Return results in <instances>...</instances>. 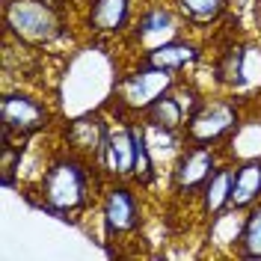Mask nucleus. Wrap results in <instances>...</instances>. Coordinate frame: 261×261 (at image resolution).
Returning a JSON list of instances; mask_svg holds the SVG:
<instances>
[{"label": "nucleus", "instance_id": "nucleus-2", "mask_svg": "<svg viewBox=\"0 0 261 261\" xmlns=\"http://www.w3.org/2000/svg\"><path fill=\"white\" fill-rule=\"evenodd\" d=\"M6 36L18 45L50 48L65 39V21L57 0H6L3 6Z\"/></svg>", "mask_w": 261, "mask_h": 261}, {"label": "nucleus", "instance_id": "nucleus-10", "mask_svg": "<svg viewBox=\"0 0 261 261\" xmlns=\"http://www.w3.org/2000/svg\"><path fill=\"white\" fill-rule=\"evenodd\" d=\"M134 21V0H89L86 27L95 36H122Z\"/></svg>", "mask_w": 261, "mask_h": 261}, {"label": "nucleus", "instance_id": "nucleus-9", "mask_svg": "<svg viewBox=\"0 0 261 261\" xmlns=\"http://www.w3.org/2000/svg\"><path fill=\"white\" fill-rule=\"evenodd\" d=\"M134 161H137V143H134V122H116L107 130V140L101 148V169L113 181L134 178Z\"/></svg>", "mask_w": 261, "mask_h": 261}, {"label": "nucleus", "instance_id": "nucleus-11", "mask_svg": "<svg viewBox=\"0 0 261 261\" xmlns=\"http://www.w3.org/2000/svg\"><path fill=\"white\" fill-rule=\"evenodd\" d=\"M107 130H110V122H104L101 113H83V116L68 122L65 143L71 146V151L98 161L101 158V148H104V140H107Z\"/></svg>", "mask_w": 261, "mask_h": 261}, {"label": "nucleus", "instance_id": "nucleus-24", "mask_svg": "<svg viewBox=\"0 0 261 261\" xmlns=\"http://www.w3.org/2000/svg\"><path fill=\"white\" fill-rule=\"evenodd\" d=\"M21 166H24V148L3 143L0 146V178L6 187H15V175H21Z\"/></svg>", "mask_w": 261, "mask_h": 261}, {"label": "nucleus", "instance_id": "nucleus-18", "mask_svg": "<svg viewBox=\"0 0 261 261\" xmlns=\"http://www.w3.org/2000/svg\"><path fill=\"white\" fill-rule=\"evenodd\" d=\"M143 122H146V125L166 128V130H184V125H187V113L181 110L178 98L172 95V89H169L166 95H161L146 113H143Z\"/></svg>", "mask_w": 261, "mask_h": 261}, {"label": "nucleus", "instance_id": "nucleus-8", "mask_svg": "<svg viewBox=\"0 0 261 261\" xmlns=\"http://www.w3.org/2000/svg\"><path fill=\"white\" fill-rule=\"evenodd\" d=\"M101 223H104V234L113 238H130L143 226V205L137 193L128 184L113 181L104 196H101Z\"/></svg>", "mask_w": 261, "mask_h": 261}, {"label": "nucleus", "instance_id": "nucleus-12", "mask_svg": "<svg viewBox=\"0 0 261 261\" xmlns=\"http://www.w3.org/2000/svg\"><path fill=\"white\" fill-rule=\"evenodd\" d=\"M140 60L181 74V71L193 68V65L202 60V45L193 42V39H187V36H178V39H172V42H163V45H158V48L146 50Z\"/></svg>", "mask_w": 261, "mask_h": 261}, {"label": "nucleus", "instance_id": "nucleus-15", "mask_svg": "<svg viewBox=\"0 0 261 261\" xmlns=\"http://www.w3.org/2000/svg\"><path fill=\"white\" fill-rule=\"evenodd\" d=\"M261 202V161L234 163V184H231V208L249 211Z\"/></svg>", "mask_w": 261, "mask_h": 261}, {"label": "nucleus", "instance_id": "nucleus-3", "mask_svg": "<svg viewBox=\"0 0 261 261\" xmlns=\"http://www.w3.org/2000/svg\"><path fill=\"white\" fill-rule=\"evenodd\" d=\"M244 122V101L238 95H211L202 101L187 125L184 140L196 146H220L234 134V128Z\"/></svg>", "mask_w": 261, "mask_h": 261}, {"label": "nucleus", "instance_id": "nucleus-19", "mask_svg": "<svg viewBox=\"0 0 261 261\" xmlns=\"http://www.w3.org/2000/svg\"><path fill=\"white\" fill-rule=\"evenodd\" d=\"M175 9L181 12V18L193 27H208V24H217L223 12L228 9L231 0H172Z\"/></svg>", "mask_w": 261, "mask_h": 261}, {"label": "nucleus", "instance_id": "nucleus-22", "mask_svg": "<svg viewBox=\"0 0 261 261\" xmlns=\"http://www.w3.org/2000/svg\"><path fill=\"white\" fill-rule=\"evenodd\" d=\"M261 92V45H244V65H241V83L231 95H238L241 101Z\"/></svg>", "mask_w": 261, "mask_h": 261}, {"label": "nucleus", "instance_id": "nucleus-6", "mask_svg": "<svg viewBox=\"0 0 261 261\" xmlns=\"http://www.w3.org/2000/svg\"><path fill=\"white\" fill-rule=\"evenodd\" d=\"M184 18L181 12L175 9V3H163V0H151L148 6H143L134 21H130V42L134 45H140V54H146V50L158 48L163 42H172V39H178L181 30H184Z\"/></svg>", "mask_w": 261, "mask_h": 261}, {"label": "nucleus", "instance_id": "nucleus-21", "mask_svg": "<svg viewBox=\"0 0 261 261\" xmlns=\"http://www.w3.org/2000/svg\"><path fill=\"white\" fill-rule=\"evenodd\" d=\"M134 143H137V161H134V181H140V187H148L154 184V178L161 175V166L154 161L151 148H148L146 130H143V122L134 125Z\"/></svg>", "mask_w": 261, "mask_h": 261}, {"label": "nucleus", "instance_id": "nucleus-25", "mask_svg": "<svg viewBox=\"0 0 261 261\" xmlns=\"http://www.w3.org/2000/svg\"><path fill=\"white\" fill-rule=\"evenodd\" d=\"M231 3H238V6H244V9H249V6H255L258 0H231Z\"/></svg>", "mask_w": 261, "mask_h": 261}, {"label": "nucleus", "instance_id": "nucleus-14", "mask_svg": "<svg viewBox=\"0 0 261 261\" xmlns=\"http://www.w3.org/2000/svg\"><path fill=\"white\" fill-rule=\"evenodd\" d=\"M226 161H261V116H244V122L234 128L223 148Z\"/></svg>", "mask_w": 261, "mask_h": 261}, {"label": "nucleus", "instance_id": "nucleus-13", "mask_svg": "<svg viewBox=\"0 0 261 261\" xmlns=\"http://www.w3.org/2000/svg\"><path fill=\"white\" fill-rule=\"evenodd\" d=\"M231 184H234V163L223 161L214 169L211 178L205 181L202 193H199V208H202V214L208 220L217 217L220 211L231 208Z\"/></svg>", "mask_w": 261, "mask_h": 261}, {"label": "nucleus", "instance_id": "nucleus-5", "mask_svg": "<svg viewBox=\"0 0 261 261\" xmlns=\"http://www.w3.org/2000/svg\"><path fill=\"white\" fill-rule=\"evenodd\" d=\"M50 125V110L42 98L24 89H9L0 101V146L12 143V137L27 140Z\"/></svg>", "mask_w": 261, "mask_h": 261}, {"label": "nucleus", "instance_id": "nucleus-23", "mask_svg": "<svg viewBox=\"0 0 261 261\" xmlns=\"http://www.w3.org/2000/svg\"><path fill=\"white\" fill-rule=\"evenodd\" d=\"M234 255H241V258H261V202L246 211L244 238H241V246H238Z\"/></svg>", "mask_w": 261, "mask_h": 261}, {"label": "nucleus", "instance_id": "nucleus-4", "mask_svg": "<svg viewBox=\"0 0 261 261\" xmlns=\"http://www.w3.org/2000/svg\"><path fill=\"white\" fill-rule=\"evenodd\" d=\"M175 83H178V74H175V71L140 60V65H134L130 71H125V74L116 81V107L125 110V113L143 116L148 107H151L161 95H166Z\"/></svg>", "mask_w": 261, "mask_h": 261}, {"label": "nucleus", "instance_id": "nucleus-16", "mask_svg": "<svg viewBox=\"0 0 261 261\" xmlns=\"http://www.w3.org/2000/svg\"><path fill=\"white\" fill-rule=\"evenodd\" d=\"M244 223H246V211L241 208H226L217 217H211V226H208V241L226 252H238L241 238H244Z\"/></svg>", "mask_w": 261, "mask_h": 261}, {"label": "nucleus", "instance_id": "nucleus-17", "mask_svg": "<svg viewBox=\"0 0 261 261\" xmlns=\"http://www.w3.org/2000/svg\"><path fill=\"white\" fill-rule=\"evenodd\" d=\"M143 130H146V140H148V148L154 154L158 166H172L178 161V154L184 151L187 140H184V130H166V128H158V125H146L143 122Z\"/></svg>", "mask_w": 261, "mask_h": 261}, {"label": "nucleus", "instance_id": "nucleus-1", "mask_svg": "<svg viewBox=\"0 0 261 261\" xmlns=\"http://www.w3.org/2000/svg\"><path fill=\"white\" fill-rule=\"evenodd\" d=\"M39 208L68 220L71 214H81L92 202V175L86 158L77 151H65L42 169L39 175Z\"/></svg>", "mask_w": 261, "mask_h": 261}, {"label": "nucleus", "instance_id": "nucleus-20", "mask_svg": "<svg viewBox=\"0 0 261 261\" xmlns=\"http://www.w3.org/2000/svg\"><path fill=\"white\" fill-rule=\"evenodd\" d=\"M241 65H244V45H228L223 48V54L214 63V81L220 83L223 89L234 92L241 83Z\"/></svg>", "mask_w": 261, "mask_h": 261}, {"label": "nucleus", "instance_id": "nucleus-7", "mask_svg": "<svg viewBox=\"0 0 261 261\" xmlns=\"http://www.w3.org/2000/svg\"><path fill=\"white\" fill-rule=\"evenodd\" d=\"M226 161L223 151L217 146H196L187 143L184 151L178 154V161L169 166V184L172 193L178 196H199L205 181L214 175V169Z\"/></svg>", "mask_w": 261, "mask_h": 261}]
</instances>
